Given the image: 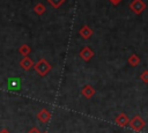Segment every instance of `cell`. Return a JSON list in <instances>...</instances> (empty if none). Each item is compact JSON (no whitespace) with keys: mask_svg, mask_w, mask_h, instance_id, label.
<instances>
[{"mask_svg":"<svg viewBox=\"0 0 148 133\" xmlns=\"http://www.w3.org/2000/svg\"><path fill=\"white\" fill-rule=\"evenodd\" d=\"M140 57L138 56V54H135V53H133V54H131L130 57H128V59H127V62L132 66V67H135V66H138L139 64H140Z\"/></svg>","mask_w":148,"mask_h":133,"instance_id":"obj_11","label":"cell"},{"mask_svg":"<svg viewBox=\"0 0 148 133\" xmlns=\"http://www.w3.org/2000/svg\"><path fill=\"white\" fill-rule=\"evenodd\" d=\"M109 1H110V2L112 3V5H114V6H117V5H119V3H120V2L123 1V0H109Z\"/></svg>","mask_w":148,"mask_h":133,"instance_id":"obj_16","label":"cell"},{"mask_svg":"<svg viewBox=\"0 0 148 133\" xmlns=\"http://www.w3.org/2000/svg\"><path fill=\"white\" fill-rule=\"evenodd\" d=\"M80 57L81 59H83L84 61H89L92 57H94V51L89 47V46H83L81 50H80Z\"/></svg>","mask_w":148,"mask_h":133,"instance_id":"obj_4","label":"cell"},{"mask_svg":"<svg viewBox=\"0 0 148 133\" xmlns=\"http://www.w3.org/2000/svg\"><path fill=\"white\" fill-rule=\"evenodd\" d=\"M43 133H49V132H43Z\"/></svg>","mask_w":148,"mask_h":133,"instance_id":"obj_18","label":"cell"},{"mask_svg":"<svg viewBox=\"0 0 148 133\" xmlns=\"http://www.w3.org/2000/svg\"><path fill=\"white\" fill-rule=\"evenodd\" d=\"M95 93H96V90H95V88L92 87V86H90V84H86L82 89H81V94H82V96L83 97H86V98H91L94 95H95Z\"/></svg>","mask_w":148,"mask_h":133,"instance_id":"obj_6","label":"cell"},{"mask_svg":"<svg viewBox=\"0 0 148 133\" xmlns=\"http://www.w3.org/2000/svg\"><path fill=\"white\" fill-rule=\"evenodd\" d=\"M53 8H59L60 6H62L65 3L66 0H46Z\"/></svg>","mask_w":148,"mask_h":133,"instance_id":"obj_13","label":"cell"},{"mask_svg":"<svg viewBox=\"0 0 148 133\" xmlns=\"http://www.w3.org/2000/svg\"><path fill=\"white\" fill-rule=\"evenodd\" d=\"M28 133H40V131L37 128V127H32V128H30L29 130V132Z\"/></svg>","mask_w":148,"mask_h":133,"instance_id":"obj_15","label":"cell"},{"mask_svg":"<svg viewBox=\"0 0 148 133\" xmlns=\"http://www.w3.org/2000/svg\"><path fill=\"white\" fill-rule=\"evenodd\" d=\"M34 69L36 71V73H37L39 76H45V75H47V73L52 69V66H51V64H50L46 59L42 58V59H39L36 64H34Z\"/></svg>","mask_w":148,"mask_h":133,"instance_id":"obj_1","label":"cell"},{"mask_svg":"<svg viewBox=\"0 0 148 133\" xmlns=\"http://www.w3.org/2000/svg\"><path fill=\"white\" fill-rule=\"evenodd\" d=\"M34 12L37 14V15H43L45 12H46V7L42 3V2H38L34 6Z\"/></svg>","mask_w":148,"mask_h":133,"instance_id":"obj_12","label":"cell"},{"mask_svg":"<svg viewBox=\"0 0 148 133\" xmlns=\"http://www.w3.org/2000/svg\"><path fill=\"white\" fill-rule=\"evenodd\" d=\"M0 133H10V132H9L8 130H6V128H3V130H1V131H0Z\"/></svg>","mask_w":148,"mask_h":133,"instance_id":"obj_17","label":"cell"},{"mask_svg":"<svg viewBox=\"0 0 148 133\" xmlns=\"http://www.w3.org/2000/svg\"><path fill=\"white\" fill-rule=\"evenodd\" d=\"M18 53H20L22 57H29V54L31 53V47H30L28 44H22V45L18 47Z\"/></svg>","mask_w":148,"mask_h":133,"instance_id":"obj_10","label":"cell"},{"mask_svg":"<svg viewBox=\"0 0 148 133\" xmlns=\"http://www.w3.org/2000/svg\"><path fill=\"white\" fill-rule=\"evenodd\" d=\"M20 66L24 71H29L31 67H34V61L29 57H22V59L20 60Z\"/></svg>","mask_w":148,"mask_h":133,"instance_id":"obj_9","label":"cell"},{"mask_svg":"<svg viewBox=\"0 0 148 133\" xmlns=\"http://www.w3.org/2000/svg\"><path fill=\"white\" fill-rule=\"evenodd\" d=\"M130 8L134 14L139 15L147 8V5H146V2L143 0H133L130 3Z\"/></svg>","mask_w":148,"mask_h":133,"instance_id":"obj_3","label":"cell"},{"mask_svg":"<svg viewBox=\"0 0 148 133\" xmlns=\"http://www.w3.org/2000/svg\"><path fill=\"white\" fill-rule=\"evenodd\" d=\"M50 118H51V113L46 110V109H42V110H39L38 111V113H37V119L40 121V123H47L49 120H50Z\"/></svg>","mask_w":148,"mask_h":133,"instance_id":"obj_8","label":"cell"},{"mask_svg":"<svg viewBox=\"0 0 148 133\" xmlns=\"http://www.w3.org/2000/svg\"><path fill=\"white\" fill-rule=\"evenodd\" d=\"M79 34H80V36H81L83 39H88V38H90V37L92 36L94 31H92V29H91L90 27H88V25L84 24V25H82V27L80 28Z\"/></svg>","mask_w":148,"mask_h":133,"instance_id":"obj_7","label":"cell"},{"mask_svg":"<svg viewBox=\"0 0 148 133\" xmlns=\"http://www.w3.org/2000/svg\"><path fill=\"white\" fill-rule=\"evenodd\" d=\"M114 121H116V124H117L118 126H120V127H125V126L128 125V123H130V118H128V116H127L126 113L120 112V113L116 117Z\"/></svg>","mask_w":148,"mask_h":133,"instance_id":"obj_5","label":"cell"},{"mask_svg":"<svg viewBox=\"0 0 148 133\" xmlns=\"http://www.w3.org/2000/svg\"><path fill=\"white\" fill-rule=\"evenodd\" d=\"M128 126H130L133 131H135V132H140V131H142V130L145 128V126H146V121H145L140 116L136 114V116H134L133 118L130 119Z\"/></svg>","mask_w":148,"mask_h":133,"instance_id":"obj_2","label":"cell"},{"mask_svg":"<svg viewBox=\"0 0 148 133\" xmlns=\"http://www.w3.org/2000/svg\"><path fill=\"white\" fill-rule=\"evenodd\" d=\"M140 79L143 83H148V71H143L140 75Z\"/></svg>","mask_w":148,"mask_h":133,"instance_id":"obj_14","label":"cell"}]
</instances>
